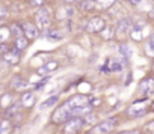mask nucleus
Listing matches in <instances>:
<instances>
[{"label":"nucleus","mask_w":154,"mask_h":134,"mask_svg":"<svg viewBox=\"0 0 154 134\" xmlns=\"http://www.w3.org/2000/svg\"><path fill=\"white\" fill-rule=\"evenodd\" d=\"M50 23H51V12L47 6H42V8H38L36 12H35V24L39 30H45L50 27Z\"/></svg>","instance_id":"nucleus-1"},{"label":"nucleus","mask_w":154,"mask_h":134,"mask_svg":"<svg viewBox=\"0 0 154 134\" xmlns=\"http://www.w3.org/2000/svg\"><path fill=\"white\" fill-rule=\"evenodd\" d=\"M74 14H75V8L71 3H65V5H62V6H59L56 9L54 18L57 21H68V20H71L74 17Z\"/></svg>","instance_id":"nucleus-2"},{"label":"nucleus","mask_w":154,"mask_h":134,"mask_svg":"<svg viewBox=\"0 0 154 134\" xmlns=\"http://www.w3.org/2000/svg\"><path fill=\"white\" fill-rule=\"evenodd\" d=\"M83 128V121L82 118H71L65 122L63 127V134H79Z\"/></svg>","instance_id":"nucleus-3"},{"label":"nucleus","mask_w":154,"mask_h":134,"mask_svg":"<svg viewBox=\"0 0 154 134\" xmlns=\"http://www.w3.org/2000/svg\"><path fill=\"white\" fill-rule=\"evenodd\" d=\"M20 24H21V29H23V35L29 41H35L39 36V29L36 27L35 23H32V21H23Z\"/></svg>","instance_id":"nucleus-4"},{"label":"nucleus","mask_w":154,"mask_h":134,"mask_svg":"<svg viewBox=\"0 0 154 134\" xmlns=\"http://www.w3.org/2000/svg\"><path fill=\"white\" fill-rule=\"evenodd\" d=\"M116 124H118L116 118H110V119H107V121L95 125L94 130H92V134H107V133H110L116 127Z\"/></svg>","instance_id":"nucleus-5"},{"label":"nucleus","mask_w":154,"mask_h":134,"mask_svg":"<svg viewBox=\"0 0 154 134\" xmlns=\"http://www.w3.org/2000/svg\"><path fill=\"white\" fill-rule=\"evenodd\" d=\"M106 26V21H104V18H101V17H92L88 23H86V32L88 33H100V30L103 29Z\"/></svg>","instance_id":"nucleus-6"},{"label":"nucleus","mask_w":154,"mask_h":134,"mask_svg":"<svg viewBox=\"0 0 154 134\" xmlns=\"http://www.w3.org/2000/svg\"><path fill=\"white\" fill-rule=\"evenodd\" d=\"M20 56H21V51L14 47V48H9L6 53H3V54H2V59H3L6 63H9V65H17V63L20 62V59H21Z\"/></svg>","instance_id":"nucleus-7"},{"label":"nucleus","mask_w":154,"mask_h":134,"mask_svg":"<svg viewBox=\"0 0 154 134\" xmlns=\"http://www.w3.org/2000/svg\"><path fill=\"white\" fill-rule=\"evenodd\" d=\"M88 101H89V97H86V95L80 94V95H74V97H71L69 100H66V101H65V104H66V106H68V109L71 110V109H74V107H79V106L88 104Z\"/></svg>","instance_id":"nucleus-8"},{"label":"nucleus","mask_w":154,"mask_h":134,"mask_svg":"<svg viewBox=\"0 0 154 134\" xmlns=\"http://www.w3.org/2000/svg\"><path fill=\"white\" fill-rule=\"evenodd\" d=\"M56 70H57V62L56 60H48L36 70V74L38 76H48V74L54 73Z\"/></svg>","instance_id":"nucleus-9"},{"label":"nucleus","mask_w":154,"mask_h":134,"mask_svg":"<svg viewBox=\"0 0 154 134\" xmlns=\"http://www.w3.org/2000/svg\"><path fill=\"white\" fill-rule=\"evenodd\" d=\"M142 103H143V101H137V103H134V104L127 110V115L131 116V118H139V116L145 115V113H146V109H145V106H142Z\"/></svg>","instance_id":"nucleus-10"},{"label":"nucleus","mask_w":154,"mask_h":134,"mask_svg":"<svg viewBox=\"0 0 154 134\" xmlns=\"http://www.w3.org/2000/svg\"><path fill=\"white\" fill-rule=\"evenodd\" d=\"M139 92L140 94H145V95H149L154 92V79L148 77V79H143L140 83H139Z\"/></svg>","instance_id":"nucleus-11"},{"label":"nucleus","mask_w":154,"mask_h":134,"mask_svg":"<svg viewBox=\"0 0 154 134\" xmlns=\"http://www.w3.org/2000/svg\"><path fill=\"white\" fill-rule=\"evenodd\" d=\"M35 100H36V97L30 91H26L21 94V106L23 107H32L35 104Z\"/></svg>","instance_id":"nucleus-12"},{"label":"nucleus","mask_w":154,"mask_h":134,"mask_svg":"<svg viewBox=\"0 0 154 134\" xmlns=\"http://www.w3.org/2000/svg\"><path fill=\"white\" fill-rule=\"evenodd\" d=\"M131 29V21L128 20V18H122V20H119L118 23H116V33H119V35H124V33H127L128 30Z\"/></svg>","instance_id":"nucleus-13"},{"label":"nucleus","mask_w":154,"mask_h":134,"mask_svg":"<svg viewBox=\"0 0 154 134\" xmlns=\"http://www.w3.org/2000/svg\"><path fill=\"white\" fill-rule=\"evenodd\" d=\"M11 86H12V89L21 92V91H24V89L27 88V82H26L21 76H15V77L11 80Z\"/></svg>","instance_id":"nucleus-14"},{"label":"nucleus","mask_w":154,"mask_h":134,"mask_svg":"<svg viewBox=\"0 0 154 134\" xmlns=\"http://www.w3.org/2000/svg\"><path fill=\"white\" fill-rule=\"evenodd\" d=\"M80 5V11L82 12H92V11H97V2L95 0H82L79 2Z\"/></svg>","instance_id":"nucleus-15"},{"label":"nucleus","mask_w":154,"mask_h":134,"mask_svg":"<svg viewBox=\"0 0 154 134\" xmlns=\"http://www.w3.org/2000/svg\"><path fill=\"white\" fill-rule=\"evenodd\" d=\"M98 35L101 36L103 41H112V39L115 38V29H113L112 26H104V27L100 30Z\"/></svg>","instance_id":"nucleus-16"},{"label":"nucleus","mask_w":154,"mask_h":134,"mask_svg":"<svg viewBox=\"0 0 154 134\" xmlns=\"http://www.w3.org/2000/svg\"><path fill=\"white\" fill-rule=\"evenodd\" d=\"M21 103H15L12 106H9L6 110H5V118L9 119V118H14V116H18L20 115V110H21Z\"/></svg>","instance_id":"nucleus-17"},{"label":"nucleus","mask_w":154,"mask_h":134,"mask_svg":"<svg viewBox=\"0 0 154 134\" xmlns=\"http://www.w3.org/2000/svg\"><path fill=\"white\" fill-rule=\"evenodd\" d=\"M29 44H30V41H29L24 35H23V36L15 38V41H14V47H15L17 50H20V51L27 50V48H29Z\"/></svg>","instance_id":"nucleus-18"},{"label":"nucleus","mask_w":154,"mask_h":134,"mask_svg":"<svg viewBox=\"0 0 154 134\" xmlns=\"http://www.w3.org/2000/svg\"><path fill=\"white\" fill-rule=\"evenodd\" d=\"M44 36L47 38V39H50V41H60L62 38H63V35L60 33V30H57V29H45V33H44Z\"/></svg>","instance_id":"nucleus-19"},{"label":"nucleus","mask_w":154,"mask_h":134,"mask_svg":"<svg viewBox=\"0 0 154 134\" xmlns=\"http://www.w3.org/2000/svg\"><path fill=\"white\" fill-rule=\"evenodd\" d=\"M9 33L12 38H18V36H23V29H21V24L20 23H12L9 24Z\"/></svg>","instance_id":"nucleus-20"},{"label":"nucleus","mask_w":154,"mask_h":134,"mask_svg":"<svg viewBox=\"0 0 154 134\" xmlns=\"http://www.w3.org/2000/svg\"><path fill=\"white\" fill-rule=\"evenodd\" d=\"M11 130H12L11 121L3 118L2 121H0V134H11Z\"/></svg>","instance_id":"nucleus-21"},{"label":"nucleus","mask_w":154,"mask_h":134,"mask_svg":"<svg viewBox=\"0 0 154 134\" xmlns=\"http://www.w3.org/2000/svg\"><path fill=\"white\" fill-rule=\"evenodd\" d=\"M106 63H107L109 71H112V73H118L122 70V63L119 60H106Z\"/></svg>","instance_id":"nucleus-22"},{"label":"nucleus","mask_w":154,"mask_h":134,"mask_svg":"<svg viewBox=\"0 0 154 134\" xmlns=\"http://www.w3.org/2000/svg\"><path fill=\"white\" fill-rule=\"evenodd\" d=\"M57 101H59V97H57V95H53V97L47 98V100L39 106V109H41V110H45V109H48V107H53L54 104H57Z\"/></svg>","instance_id":"nucleus-23"},{"label":"nucleus","mask_w":154,"mask_h":134,"mask_svg":"<svg viewBox=\"0 0 154 134\" xmlns=\"http://www.w3.org/2000/svg\"><path fill=\"white\" fill-rule=\"evenodd\" d=\"M118 50H119V54H121V56H122V57H124L125 60H128V59L131 57V54H133L131 48H130V47H128L127 44H121Z\"/></svg>","instance_id":"nucleus-24"},{"label":"nucleus","mask_w":154,"mask_h":134,"mask_svg":"<svg viewBox=\"0 0 154 134\" xmlns=\"http://www.w3.org/2000/svg\"><path fill=\"white\" fill-rule=\"evenodd\" d=\"M82 121H83V125H89V124H94L97 121V116L92 112H89V113H86V115L82 116Z\"/></svg>","instance_id":"nucleus-25"},{"label":"nucleus","mask_w":154,"mask_h":134,"mask_svg":"<svg viewBox=\"0 0 154 134\" xmlns=\"http://www.w3.org/2000/svg\"><path fill=\"white\" fill-rule=\"evenodd\" d=\"M95 2H97V6H98V8L107 9V8H110V6L115 3V0H95Z\"/></svg>","instance_id":"nucleus-26"},{"label":"nucleus","mask_w":154,"mask_h":134,"mask_svg":"<svg viewBox=\"0 0 154 134\" xmlns=\"http://www.w3.org/2000/svg\"><path fill=\"white\" fill-rule=\"evenodd\" d=\"M45 3H47L45 0H29V6L30 8H35V9L45 6Z\"/></svg>","instance_id":"nucleus-27"},{"label":"nucleus","mask_w":154,"mask_h":134,"mask_svg":"<svg viewBox=\"0 0 154 134\" xmlns=\"http://www.w3.org/2000/svg\"><path fill=\"white\" fill-rule=\"evenodd\" d=\"M9 15V9L3 5H0V18H6Z\"/></svg>","instance_id":"nucleus-28"},{"label":"nucleus","mask_w":154,"mask_h":134,"mask_svg":"<svg viewBox=\"0 0 154 134\" xmlns=\"http://www.w3.org/2000/svg\"><path fill=\"white\" fill-rule=\"evenodd\" d=\"M143 130H145V133L154 134V121H152V122H149V124H146V125L143 127Z\"/></svg>","instance_id":"nucleus-29"},{"label":"nucleus","mask_w":154,"mask_h":134,"mask_svg":"<svg viewBox=\"0 0 154 134\" xmlns=\"http://www.w3.org/2000/svg\"><path fill=\"white\" fill-rule=\"evenodd\" d=\"M9 50V44L8 42H0V54H3Z\"/></svg>","instance_id":"nucleus-30"},{"label":"nucleus","mask_w":154,"mask_h":134,"mask_svg":"<svg viewBox=\"0 0 154 134\" xmlns=\"http://www.w3.org/2000/svg\"><path fill=\"white\" fill-rule=\"evenodd\" d=\"M5 94H6V85L0 83V97H3Z\"/></svg>","instance_id":"nucleus-31"},{"label":"nucleus","mask_w":154,"mask_h":134,"mask_svg":"<svg viewBox=\"0 0 154 134\" xmlns=\"http://www.w3.org/2000/svg\"><path fill=\"white\" fill-rule=\"evenodd\" d=\"M119 134H140L137 130H134V131H125V133H119Z\"/></svg>","instance_id":"nucleus-32"},{"label":"nucleus","mask_w":154,"mask_h":134,"mask_svg":"<svg viewBox=\"0 0 154 134\" xmlns=\"http://www.w3.org/2000/svg\"><path fill=\"white\" fill-rule=\"evenodd\" d=\"M63 2H65V3H71V5H72V3H79V2H82V0H63Z\"/></svg>","instance_id":"nucleus-33"},{"label":"nucleus","mask_w":154,"mask_h":134,"mask_svg":"<svg viewBox=\"0 0 154 134\" xmlns=\"http://www.w3.org/2000/svg\"><path fill=\"white\" fill-rule=\"evenodd\" d=\"M140 2H142V0H130L131 5H137V3H140Z\"/></svg>","instance_id":"nucleus-34"},{"label":"nucleus","mask_w":154,"mask_h":134,"mask_svg":"<svg viewBox=\"0 0 154 134\" xmlns=\"http://www.w3.org/2000/svg\"><path fill=\"white\" fill-rule=\"evenodd\" d=\"M151 109H152V110H154V103H152V107H151Z\"/></svg>","instance_id":"nucleus-35"},{"label":"nucleus","mask_w":154,"mask_h":134,"mask_svg":"<svg viewBox=\"0 0 154 134\" xmlns=\"http://www.w3.org/2000/svg\"><path fill=\"white\" fill-rule=\"evenodd\" d=\"M152 71H154V63H152Z\"/></svg>","instance_id":"nucleus-36"},{"label":"nucleus","mask_w":154,"mask_h":134,"mask_svg":"<svg viewBox=\"0 0 154 134\" xmlns=\"http://www.w3.org/2000/svg\"><path fill=\"white\" fill-rule=\"evenodd\" d=\"M107 134H112V133H107Z\"/></svg>","instance_id":"nucleus-37"}]
</instances>
